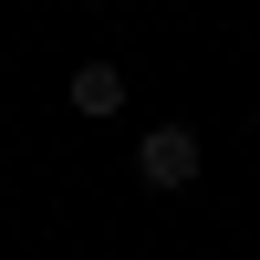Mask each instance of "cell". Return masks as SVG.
<instances>
[{
	"mask_svg": "<svg viewBox=\"0 0 260 260\" xmlns=\"http://www.w3.org/2000/svg\"><path fill=\"white\" fill-rule=\"evenodd\" d=\"M136 177L156 187V198L198 187V125H146V136H136Z\"/></svg>",
	"mask_w": 260,
	"mask_h": 260,
	"instance_id": "6da1fadb",
	"label": "cell"
},
{
	"mask_svg": "<svg viewBox=\"0 0 260 260\" xmlns=\"http://www.w3.org/2000/svg\"><path fill=\"white\" fill-rule=\"evenodd\" d=\"M73 115H125V73L115 62H73Z\"/></svg>",
	"mask_w": 260,
	"mask_h": 260,
	"instance_id": "7a4b0ae2",
	"label": "cell"
}]
</instances>
